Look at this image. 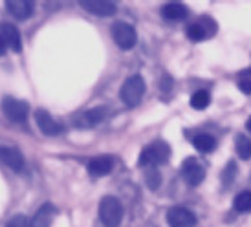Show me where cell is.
Segmentation results:
<instances>
[{
	"mask_svg": "<svg viewBox=\"0 0 251 227\" xmlns=\"http://www.w3.org/2000/svg\"><path fill=\"white\" fill-rule=\"evenodd\" d=\"M171 158V147L165 141H154V143L147 145L141 151L138 165L140 167H158L167 163Z\"/></svg>",
	"mask_w": 251,
	"mask_h": 227,
	"instance_id": "obj_1",
	"label": "cell"
},
{
	"mask_svg": "<svg viewBox=\"0 0 251 227\" xmlns=\"http://www.w3.org/2000/svg\"><path fill=\"white\" fill-rule=\"evenodd\" d=\"M99 220L105 227H119L123 220V207L116 196H105L99 203Z\"/></svg>",
	"mask_w": 251,
	"mask_h": 227,
	"instance_id": "obj_2",
	"label": "cell"
},
{
	"mask_svg": "<svg viewBox=\"0 0 251 227\" xmlns=\"http://www.w3.org/2000/svg\"><path fill=\"white\" fill-rule=\"evenodd\" d=\"M145 94V81L141 76H130L126 79L121 90H119V97L126 106H136L141 101V97Z\"/></svg>",
	"mask_w": 251,
	"mask_h": 227,
	"instance_id": "obj_3",
	"label": "cell"
},
{
	"mask_svg": "<svg viewBox=\"0 0 251 227\" xmlns=\"http://www.w3.org/2000/svg\"><path fill=\"white\" fill-rule=\"evenodd\" d=\"M2 112L13 123H26V119L29 116V104L26 101H21V99H15V97L7 96L2 101Z\"/></svg>",
	"mask_w": 251,
	"mask_h": 227,
	"instance_id": "obj_4",
	"label": "cell"
},
{
	"mask_svg": "<svg viewBox=\"0 0 251 227\" xmlns=\"http://www.w3.org/2000/svg\"><path fill=\"white\" fill-rule=\"evenodd\" d=\"M112 39L121 50H132L136 46V29L126 22H116L112 26Z\"/></svg>",
	"mask_w": 251,
	"mask_h": 227,
	"instance_id": "obj_5",
	"label": "cell"
},
{
	"mask_svg": "<svg viewBox=\"0 0 251 227\" xmlns=\"http://www.w3.org/2000/svg\"><path fill=\"white\" fill-rule=\"evenodd\" d=\"M181 178L185 179V183L191 187L200 185L205 178V171L203 167L196 161L195 158H187L181 163Z\"/></svg>",
	"mask_w": 251,
	"mask_h": 227,
	"instance_id": "obj_6",
	"label": "cell"
},
{
	"mask_svg": "<svg viewBox=\"0 0 251 227\" xmlns=\"http://www.w3.org/2000/svg\"><path fill=\"white\" fill-rule=\"evenodd\" d=\"M169 227H195L196 216L185 207H171L167 213Z\"/></svg>",
	"mask_w": 251,
	"mask_h": 227,
	"instance_id": "obj_7",
	"label": "cell"
},
{
	"mask_svg": "<svg viewBox=\"0 0 251 227\" xmlns=\"http://www.w3.org/2000/svg\"><path fill=\"white\" fill-rule=\"evenodd\" d=\"M0 35H2V39L6 42V48H9L11 51H15V53H21L22 37H21V31L15 28L13 24L2 22V24H0Z\"/></svg>",
	"mask_w": 251,
	"mask_h": 227,
	"instance_id": "obj_8",
	"label": "cell"
},
{
	"mask_svg": "<svg viewBox=\"0 0 251 227\" xmlns=\"http://www.w3.org/2000/svg\"><path fill=\"white\" fill-rule=\"evenodd\" d=\"M35 121H37V126L41 128L42 134H46V136H59L61 132H63V125L57 123L53 117L50 116L46 110H35Z\"/></svg>",
	"mask_w": 251,
	"mask_h": 227,
	"instance_id": "obj_9",
	"label": "cell"
},
{
	"mask_svg": "<svg viewBox=\"0 0 251 227\" xmlns=\"http://www.w3.org/2000/svg\"><path fill=\"white\" fill-rule=\"evenodd\" d=\"M81 6L88 11V13L96 15V17H112L118 11V7L114 2L108 0H83Z\"/></svg>",
	"mask_w": 251,
	"mask_h": 227,
	"instance_id": "obj_10",
	"label": "cell"
},
{
	"mask_svg": "<svg viewBox=\"0 0 251 227\" xmlns=\"http://www.w3.org/2000/svg\"><path fill=\"white\" fill-rule=\"evenodd\" d=\"M0 161L15 172H21L24 169V158H22L21 152L13 149V147L0 145Z\"/></svg>",
	"mask_w": 251,
	"mask_h": 227,
	"instance_id": "obj_11",
	"label": "cell"
},
{
	"mask_svg": "<svg viewBox=\"0 0 251 227\" xmlns=\"http://www.w3.org/2000/svg\"><path fill=\"white\" fill-rule=\"evenodd\" d=\"M6 9L13 15L17 21H28L29 17L33 15V2L29 0H7Z\"/></svg>",
	"mask_w": 251,
	"mask_h": 227,
	"instance_id": "obj_12",
	"label": "cell"
},
{
	"mask_svg": "<svg viewBox=\"0 0 251 227\" xmlns=\"http://www.w3.org/2000/svg\"><path fill=\"white\" fill-rule=\"evenodd\" d=\"M57 209L51 203H44V205L39 207V211L35 213V216L31 218L28 227H50L51 222H53V216H55Z\"/></svg>",
	"mask_w": 251,
	"mask_h": 227,
	"instance_id": "obj_13",
	"label": "cell"
},
{
	"mask_svg": "<svg viewBox=\"0 0 251 227\" xmlns=\"http://www.w3.org/2000/svg\"><path fill=\"white\" fill-rule=\"evenodd\" d=\"M112 167H114V159L110 156H99V158H94L88 163V172H90V176L101 178V176H106L112 171Z\"/></svg>",
	"mask_w": 251,
	"mask_h": 227,
	"instance_id": "obj_14",
	"label": "cell"
},
{
	"mask_svg": "<svg viewBox=\"0 0 251 227\" xmlns=\"http://www.w3.org/2000/svg\"><path fill=\"white\" fill-rule=\"evenodd\" d=\"M161 15L167 21H183L189 15V9L187 6H183L180 2H171V4H165L161 7Z\"/></svg>",
	"mask_w": 251,
	"mask_h": 227,
	"instance_id": "obj_15",
	"label": "cell"
},
{
	"mask_svg": "<svg viewBox=\"0 0 251 227\" xmlns=\"http://www.w3.org/2000/svg\"><path fill=\"white\" fill-rule=\"evenodd\" d=\"M193 145H195L196 151L200 152H213L216 149V139L209 134H198L193 139Z\"/></svg>",
	"mask_w": 251,
	"mask_h": 227,
	"instance_id": "obj_16",
	"label": "cell"
},
{
	"mask_svg": "<svg viewBox=\"0 0 251 227\" xmlns=\"http://www.w3.org/2000/svg\"><path fill=\"white\" fill-rule=\"evenodd\" d=\"M106 116V108L105 106H96V108H92V110H86L83 114V121L86 126H92V125H98L101 123Z\"/></svg>",
	"mask_w": 251,
	"mask_h": 227,
	"instance_id": "obj_17",
	"label": "cell"
},
{
	"mask_svg": "<svg viewBox=\"0 0 251 227\" xmlns=\"http://www.w3.org/2000/svg\"><path fill=\"white\" fill-rule=\"evenodd\" d=\"M209 103H211V97L205 90L195 92V94L191 96V101H189V104H191L195 110H205V108L209 106Z\"/></svg>",
	"mask_w": 251,
	"mask_h": 227,
	"instance_id": "obj_18",
	"label": "cell"
},
{
	"mask_svg": "<svg viewBox=\"0 0 251 227\" xmlns=\"http://www.w3.org/2000/svg\"><path fill=\"white\" fill-rule=\"evenodd\" d=\"M235 149H237L238 158L242 159H250L251 158V141L248 136L244 134H238L237 139H235Z\"/></svg>",
	"mask_w": 251,
	"mask_h": 227,
	"instance_id": "obj_19",
	"label": "cell"
},
{
	"mask_svg": "<svg viewBox=\"0 0 251 227\" xmlns=\"http://www.w3.org/2000/svg\"><path fill=\"white\" fill-rule=\"evenodd\" d=\"M233 207L238 213H248L251 211V191H242L233 200Z\"/></svg>",
	"mask_w": 251,
	"mask_h": 227,
	"instance_id": "obj_20",
	"label": "cell"
},
{
	"mask_svg": "<svg viewBox=\"0 0 251 227\" xmlns=\"http://www.w3.org/2000/svg\"><path fill=\"white\" fill-rule=\"evenodd\" d=\"M145 183L151 191H156L158 187L161 185V174L156 167H147L145 172Z\"/></svg>",
	"mask_w": 251,
	"mask_h": 227,
	"instance_id": "obj_21",
	"label": "cell"
},
{
	"mask_svg": "<svg viewBox=\"0 0 251 227\" xmlns=\"http://www.w3.org/2000/svg\"><path fill=\"white\" fill-rule=\"evenodd\" d=\"M187 37L191 39V41H195V42H200L203 41L205 37H207V33L203 31V28L198 24V22H193L191 26L187 28Z\"/></svg>",
	"mask_w": 251,
	"mask_h": 227,
	"instance_id": "obj_22",
	"label": "cell"
},
{
	"mask_svg": "<svg viewBox=\"0 0 251 227\" xmlns=\"http://www.w3.org/2000/svg\"><path fill=\"white\" fill-rule=\"evenodd\" d=\"M235 176H237V165H235V161H229L227 167L224 169V174H222V183L224 187H229L233 181H235Z\"/></svg>",
	"mask_w": 251,
	"mask_h": 227,
	"instance_id": "obj_23",
	"label": "cell"
},
{
	"mask_svg": "<svg viewBox=\"0 0 251 227\" xmlns=\"http://www.w3.org/2000/svg\"><path fill=\"white\" fill-rule=\"evenodd\" d=\"M198 24L203 28V31L207 33V37L216 33V22L213 21L211 17H200V19H198Z\"/></svg>",
	"mask_w": 251,
	"mask_h": 227,
	"instance_id": "obj_24",
	"label": "cell"
},
{
	"mask_svg": "<svg viewBox=\"0 0 251 227\" xmlns=\"http://www.w3.org/2000/svg\"><path fill=\"white\" fill-rule=\"evenodd\" d=\"M28 226H29V222L24 214H15L13 218L7 222L6 227H28Z\"/></svg>",
	"mask_w": 251,
	"mask_h": 227,
	"instance_id": "obj_25",
	"label": "cell"
},
{
	"mask_svg": "<svg viewBox=\"0 0 251 227\" xmlns=\"http://www.w3.org/2000/svg\"><path fill=\"white\" fill-rule=\"evenodd\" d=\"M238 88H240V92H242V94H246V96H251V79H248V77H242V79L238 81Z\"/></svg>",
	"mask_w": 251,
	"mask_h": 227,
	"instance_id": "obj_26",
	"label": "cell"
},
{
	"mask_svg": "<svg viewBox=\"0 0 251 227\" xmlns=\"http://www.w3.org/2000/svg\"><path fill=\"white\" fill-rule=\"evenodd\" d=\"M6 42H4V39H2V35H0V57L6 53Z\"/></svg>",
	"mask_w": 251,
	"mask_h": 227,
	"instance_id": "obj_27",
	"label": "cell"
},
{
	"mask_svg": "<svg viewBox=\"0 0 251 227\" xmlns=\"http://www.w3.org/2000/svg\"><path fill=\"white\" fill-rule=\"evenodd\" d=\"M246 128H248V130L251 132V116L248 117V121H246Z\"/></svg>",
	"mask_w": 251,
	"mask_h": 227,
	"instance_id": "obj_28",
	"label": "cell"
},
{
	"mask_svg": "<svg viewBox=\"0 0 251 227\" xmlns=\"http://www.w3.org/2000/svg\"><path fill=\"white\" fill-rule=\"evenodd\" d=\"M244 76H251V68H250V70H246V72H244Z\"/></svg>",
	"mask_w": 251,
	"mask_h": 227,
	"instance_id": "obj_29",
	"label": "cell"
}]
</instances>
